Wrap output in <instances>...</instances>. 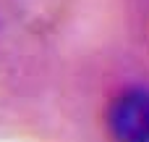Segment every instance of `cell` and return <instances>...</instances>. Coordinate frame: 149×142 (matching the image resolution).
<instances>
[{
  "instance_id": "6da1fadb",
  "label": "cell",
  "mask_w": 149,
  "mask_h": 142,
  "mask_svg": "<svg viewBox=\"0 0 149 142\" xmlns=\"http://www.w3.org/2000/svg\"><path fill=\"white\" fill-rule=\"evenodd\" d=\"M107 129L118 142H139L149 132V92L131 90L107 111Z\"/></svg>"
},
{
  "instance_id": "7a4b0ae2",
  "label": "cell",
  "mask_w": 149,
  "mask_h": 142,
  "mask_svg": "<svg viewBox=\"0 0 149 142\" xmlns=\"http://www.w3.org/2000/svg\"><path fill=\"white\" fill-rule=\"evenodd\" d=\"M139 142H149V132H147V134H144V137H141Z\"/></svg>"
}]
</instances>
